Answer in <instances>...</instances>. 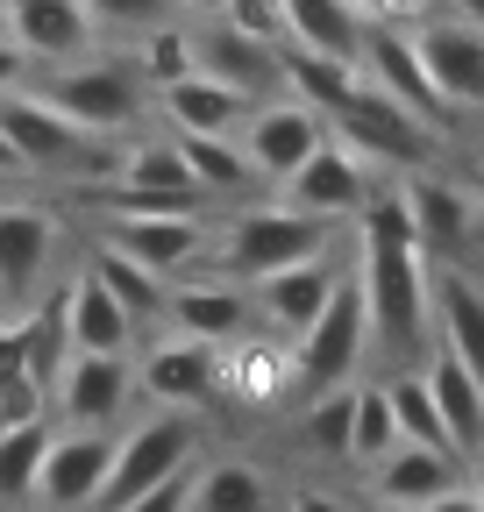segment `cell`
I'll return each instance as SVG.
<instances>
[{
    "instance_id": "cell-38",
    "label": "cell",
    "mask_w": 484,
    "mask_h": 512,
    "mask_svg": "<svg viewBox=\"0 0 484 512\" xmlns=\"http://www.w3.org/2000/svg\"><path fill=\"white\" fill-rule=\"evenodd\" d=\"M221 22L242 29V36H257V43H271V50H285V8L278 0H228Z\"/></svg>"
},
{
    "instance_id": "cell-47",
    "label": "cell",
    "mask_w": 484,
    "mask_h": 512,
    "mask_svg": "<svg viewBox=\"0 0 484 512\" xmlns=\"http://www.w3.org/2000/svg\"><path fill=\"white\" fill-rule=\"evenodd\" d=\"M0 178H29V171H22V157H15V143H8V136H0Z\"/></svg>"
},
{
    "instance_id": "cell-28",
    "label": "cell",
    "mask_w": 484,
    "mask_h": 512,
    "mask_svg": "<svg viewBox=\"0 0 484 512\" xmlns=\"http://www.w3.org/2000/svg\"><path fill=\"white\" fill-rule=\"evenodd\" d=\"M420 377H428V392H435V406H442V427H449V441H456V456L470 463L477 448H484V377H470L449 349H428V356H420Z\"/></svg>"
},
{
    "instance_id": "cell-30",
    "label": "cell",
    "mask_w": 484,
    "mask_h": 512,
    "mask_svg": "<svg viewBox=\"0 0 484 512\" xmlns=\"http://www.w3.org/2000/svg\"><path fill=\"white\" fill-rule=\"evenodd\" d=\"M186 512H278V491L257 463L242 456H214L193 470V505Z\"/></svg>"
},
{
    "instance_id": "cell-41",
    "label": "cell",
    "mask_w": 484,
    "mask_h": 512,
    "mask_svg": "<svg viewBox=\"0 0 484 512\" xmlns=\"http://www.w3.org/2000/svg\"><path fill=\"white\" fill-rule=\"evenodd\" d=\"M29 79H36V64H29V57H22L8 36H0V93H22Z\"/></svg>"
},
{
    "instance_id": "cell-21",
    "label": "cell",
    "mask_w": 484,
    "mask_h": 512,
    "mask_svg": "<svg viewBox=\"0 0 484 512\" xmlns=\"http://www.w3.org/2000/svg\"><path fill=\"white\" fill-rule=\"evenodd\" d=\"M57 328H65V349H72V356H129L136 335H143L86 264L57 285Z\"/></svg>"
},
{
    "instance_id": "cell-16",
    "label": "cell",
    "mask_w": 484,
    "mask_h": 512,
    "mask_svg": "<svg viewBox=\"0 0 484 512\" xmlns=\"http://www.w3.org/2000/svg\"><path fill=\"white\" fill-rule=\"evenodd\" d=\"M164 328L186 335V342H207V349H228V342H250L264 335L257 328V299L250 285H228V278H193V285H171L164 299Z\"/></svg>"
},
{
    "instance_id": "cell-9",
    "label": "cell",
    "mask_w": 484,
    "mask_h": 512,
    "mask_svg": "<svg viewBox=\"0 0 484 512\" xmlns=\"http://www.w3.org/2000/svg\"><path fill=\"white\" fill-rule=\"evenodd\" d=\"M242 157H250V171H257V185H285L299 164H307L321 143H328V121L307 107V100H292V93H271V100H257L250 107V121H242Z\"/></svg>"
},
{
    "instance_id": "cell-33",
    "label": "cell",
    "mask_w": 484,
    "mask_h": 512,
    "mask_svg": "<svg viewBox=\"0 0 484 512\" xmlns=\"http://www.w3.org/2000/svg\"><path fill=\"white\" fill-rule=\"evenodd\" d=\"M378 392H385V406H392L399 441L456 456V441H449V427H442V406H435V392H428V377H420V363H413V370H392V377L378 384Z\"/></svg>"
},
{
    "instance_id": "cell-26",
    "label": "cell",
    "mask_w": 484,
    "mask_h": 512,
    "mask_svg": "<svg viewBox=\"0 0 484 512\" xmlns=\"http://www.w3.org/2000/svg\"><path fill=\"white\" fill-rule=\"evenodd\" d=\"M285 8V50H307V57H328V64H356L363 50V29L371 15L356 0H278Z\"/></svg>"
},
{
    "instance_id": "cell-37",
    "label": "cell",
    "mask_w": 484,
    "mask_h": 512,
    "mask_svg": "<svg viewBox=\"0 0 484 512\" xmlns=\"http://www.w3.org/2000/svg\"><path fill=\"white\" fill-rule=\"evenodd\" d=\"M86 15H93L100 43H107V36L136 43V36H150V29H164V22H178V0H86Z\"/></svg>"
},
{
    "instance_id": "cell-13",
    "label": "cell",
    "mask_w": 484,
    "mask_h": 512,
    "mask_svg": "<svg viewBox=\"0 0 484 512\" xmlns=\"http://www.w3.org/2000/svg\"><path fill=\"white\" fill-rule=\"evenodd\" d=\"M356 72H363V86H371V93H385L399 114H413V121H428V128H442V136H449V107L435 100L428 72H420L413 29L371 22V29H363V50H356Z\"/></svg>"
},
{
    "instance_id": "cell-20",
    "label": "cell",
    "mask_w": 484,
    "mask_h": 512,
    "mask_svg": "<svg viewBox=\"0 0 484 512\" xmlns=\"http://www.w3.org/2000/svg\"><path fill=\"white\" fill-rule=\"evenodd\" d=\"M428 349H449L470 377H484V278L470 264H435V285H428Z\"/></svg>"
},
{
    "instance_id": "cell-46",
    "label": "cell",
    "mask_w": 484,
    "mask_h": 512,
    "mask_svg": "<svg viewBox=\"0 0 484 512\" xmlns=\"http://www.w3.org/2000/svg\"><path fill=\"white\" fill-rule=\"evenodd\" d=\"M463 264L484 278V214H477V228H470V256H463Z\"/></svg>"
},
{
    "instance_id": "cell-49",
    "label": "cell",
    "mask_w": 484,
    "mask_h": 512,
    "mask_svg": "<svg viewBox=\"0 0 484 512\" xmlns=\"http://www.w3.org/2000/svg\"><path fill=\"white\" fill-rule=\"evenodd\" d=\"M356 512H413V505H385V498H371V491H363V498H356Z\"/></svg>"
},
{
    "instance_id": "cell-34",
    "label": "cell",
    "mask_w": 484,
    "mask_h": 512,
    "mask_svg": "<svg viewBox=\"0 0 484 512\" xmlns=\"http://www.w3.org/2000/svg\"><path fill=\"white\" fill-rule=\"evenodd\" d=\"M129 64L143 72L150 100H157L164 86H178V79H193V72H200V50H193V22H164V29L136 36V43H129Z\"/></svg>"
},
{
    "instance_id": "cell-14",
    "label": "cell",
    "mask_w": 484,
    "mask_h": 512,
    "mask_svg": "<svg viewBox=\"0 0 484 512\" xmlns=\"http://www.w3.org/2000/svg\"><path fill=\"white\" fill-rule=\"evenodd\" d=\"M399 207L413 221V242L435 264H463L470 256V228H477V200L463 192V178L449 171H406L399 178Z\"/></svg>"
},
{
    "instance_id": "cell-36",
    "label": "cell",
    "mask_w": 484,
    "mask_h": 512,
    "mask_svg": "<svg viewBox=\"0 0 484 512\" xmlns=\"http://www.w3.org/2000/svg\"><path fill=\"white\" fill-rule=\"evenodd\" d=\"M399 448V427H392V406H385V392L378 384H356V427H349V463L371 477L385 456Z\"/></svg>"
},
{
    "instance_id": "cell-1",
    "label": "cell",
    "mask_w": 484,
    "mask_h": 512,
    "mask_svg": "<svg viewBox=\"0 0 484 512\" xmlns=\"http://www.w3.org/2000/svg\"><path fill=\"white\" fill-rule=\"evenodd\" d=\"M356 285L371 306V342H385L399 356V370H413L428 356V285H435V256L413 242V221L399 207V178L371 192V207L356 214Z\"/></svg>"
},
{
    "instance_id": "cell-50",
    "label": "cell",
    "mask_w": 484,
    "mask_h": 512,
    "mask_svg": "<svg viewBox=\"0 0 484 512\" xmlns=\"http://www.w3.org/2000/svg\"><path fill=\"white\" fill-rule=\"evenodd\" d=\"M0 36H8V0H0Z\"/></svg>"
},
{
    "instance_id": "cell-15",
    "label": "cell",
    "mask_w": 484,
    "mask_h": 512,
    "mask_svg": "<svg viewBox=\"0 0 484 512\" xmlns=\"http://www.w3.org/2000/svg\"><path fill=\"white\" fill-rule=\"evenodd\" d=\"M349 278V264L328 249V256H307V264H292V271H271V278H257L250 285V299H257V328L264 335H278V342H299L321 320V306L335 299V285Z\"/></svg>"
},
{
    "instance_id": "cell-23",
    "label": "cell",
    "mask_w": 484,
    "mask_h": 512,
    "mask_svg": "<svg viewBox=\"0 0 484 512\" xmlns=\"http://www.w3.org/2000/svg\"><path fill=\"white\" fill-rule=\"evenodd\" d=\"M193 50H200V72L221 79V86H235V93H250V100L285 93V50L242 36L228 22H193Z\"/></svg>"
},
{
    "instance_id": "cell-48",
    "label": "cell",
    "mask_w": 484,
    "mask_h": 512,
    "mask_svg": "<svg viewBox=\"0 0 484 512\" xmlns=\"http://www.w3.org/2000/svg\"><path fill=\"white\" fill-rule=\"evenodd\" d=\"M463 484H470V491H477V498H484V448H477V456H470V463H463Z\"/></svg>"
},
{
    "instance_id": "cell-10",
    "label": "cell",
    "mask_w": 484,
    "mask_h": 512,
    "mask_svg": "<svg viewBox=\"0 0 484 512\" xmlns=\"http://www.w3.org/2000/svg\"><path fill=\"white\" fill-rule=\"evenodd\" d=\"M136 399L164 406V413H207L221 399V349L186 342V335H157L136 356Z\"/></svg>"
},
{
    "instance_id": "cell-40",
    "label": "cell",
    "mask_w": 484,
    "mask_h": 512,
    "mask_svg": "<svg viewBox=\"0 0 484 512\" xmlns=\"http://www.w3.org/2000/svg\"><path fill=\"white\" fill-rule=\"evenodd\" d=\"M278 512H356V498H342V491H321V484H292V491L278 498Z\"/></svg>"
},
{
    "instance_id": "cell-45",
    "label": "cell",
    "mask_w": 484,
    "mask_h": 512,
    "mask_svg": "<svg viewBox=\"0 0 484 512\" xmlns=\"http://www.w3.org/2000/svg\"><path fill=\"white\" fill-rule=\"evenodd\" d=\"M449 15L470 22V29H484V0H449Z\"/></svg>"
},
{
    "instance_id": "cell-35",
    "label": "cell",
    "mask_w": 484,
    "mask_h": 512,
    "mask_svg": "<svg viewBox=\"0 0 484 512\" xmlns=\"http://www.w3.org/2000/svg\"><path fill=\"white\" fill-rule=\"evenodd\" d=\"M349 427H356V384L299 406V441H307L314 456H328V463H349Z\"/></svg>"
},
{
    "instance_id": "cell-29",
    "label": "cell",
    "mask_w": 484,
    "mask_h": 512,
    "mask_svg": "<svg viewBox=\"0 0 484 512\" xmlns=\"http://www.w3.org/2000/svg\"><path fill=\"white\" fill-rule=\"evenodd\" d=\"M164 136H171V128H164ZM171 143H178V157H186V171H193V185H200L207 207L214 200L242 207L257 192V171H250V157H242L235 136H171Z\"/></svg>"
},
{
    "instance_id": "cell-8",
    "label": "cell",
    "mask_w": 484,
    "mask_h": 512,
    "mask_svg": "<svg viewBox=\"0 0 484 512\" xmlns=\"http://www.w3.org/2000/svg\"><path fill=\"white\" fill-rule=\"evenodd\" d=\"M107 249H121L129 264H143L150 278L178 285L186 271L207 264L214 249V214H100V235Z\"/></svg>"
},
{
    "instance_id": "cell-5",
    "label": "cell",
    "mask_w": 484,
    "mask_h": 512,
    "mask_svg": "<svg viewBox=\"0 0 484 512\" xmlns=\"http://www.w3.org/2000/svg\"><path fill=\"white\" fill-rule=\"evenodd\" d=\"M328 136H335V143H349V150L371 164L378 178H385V171H392V178H406V171H435V164H442V150H449L442 128L399 114V107H392L385 93H371V86H356V93L328 114Z\"/></svg>"
},
{
    "instance_id": "cell-3",
    "label": "cell",
    "mask_w": 484,
    "mask_h": 512,
    "mask_svg": "<svg viewBox=\"0 0 484 512\" xmlns=\"http://www.w3.org/2000/svg\"><path fill=\"white\" fill-rule=\"evenodd\" d=\"M29 93H36L43 107H57V114H65L79 136H93V143H129L136 128H143V114L157 107L150 86H143V72L129 64V50H93V57H79V64L36 72Z\"/></svg>"
},
{
    "instance_id": "cell-17",
    "label": "cell",
    "mask_w": 484,
    "mask_h": 512,
    "mask_svg": "<svg viewBox=\"0 0 484 512\" xmlns=\"http://www.w3.org/2000/svg\"><path fill=\"white\" fill-rule=\"evenodd\" d=\"M114 463V434L107 427H57L43 477H36V512H93L100 484Z\"/></svg>"
},
{
    "instance_id": "cell-27",
    "label": "cell",
    "mask_w": 484,
    "mask_h": 512,
    "mask_svg": "<svg viewBox=\"0 0 484 512\" xmlns=\"http://www.w3.org/2000/svg\"><path fill=\"white\" fill-rule=\"evenodd\" d=\"M463 484V456H442V448H413V441H399L392 456L371 470V498H385V505H435L442 491H456Z\"/></svg>"
},
{
    "instance_id": "cell-4",
    "label": "cell",
    "mask_w": 484,
    "mask_h": 512,
    "mask_svg": "<svg viewBox=\"0 0 484 512\" xmlns=\"http://www.w3.org/2000/svg\"><path fill=\"white\" fill-rule=\"evenodd\" d=\"M200 441H207L200 413H164V406H150L129 427H114V463H107V484H100L93 512H121L129 498H143V491H157L171 477H186L200 463Z\"/></svg>"
},
{
    "instance_id": "cell-42",
    "label": "cell",
    "mask_w": 484,
    "mask_h": 512,
    "mask_svg": "<svg viewBox=\"0 0 484 512\" xmlns=\"http://www.w3.org/2000/svg\"><path fill=\"white\" fill-rule=\"evenodd\" d=\"M420 512H484V498H477L470 484H456V491H442L435 505H420Z\"/></svg>"
},
{
    "instance_id": "cell-39",
    "label": "cell",
    "mask_w": 484,
    "mask_h": 512,
    "mask_svg": "<svg viewBox=\"0 0 484 512\" xmlns=\"http://www.w3.org/2000/svg\"><path fill=\"white\" fill-rule=\"evenodd\" d=\"M193 470H200V463H193ZM193 470L171 477V484H157V491H143V498H129L121 512H186V505H193Z\"/></svg>"
},
{
    "instance_id": "cell-32",
    "label": "cell",
    "mask_w": 484,
    "mask_h": 512,
    "mask_svg": "<svg viewBox=\"0 0 484 512\" xmlns=\"http://www.w3.org/2000/svg\"><path fill=\"white\" fill-rule=\"evenodd\" d=\"M86 271L114 292V306L136 320V328H164V299H171V285L164 278H150L143 264H129L121 249H107V242H93V256H86Z\"/></svg>"
},
{
    "instance_id": "cell-22",
    "label": "cell",
    "mask_w": 484,
    "mask_h": 512,
    "mask_svg": "<svg viewBox=\"0 0 484 512\" xmlns=\"http://www.w3.org/2000/svg\"><path fill=\"white\" fill-rule=\"evenodd\" d=\"M221 399L250 406V413L299 406V363H292V342H278V335L228 342V349H221Z\"/></svg>"
},
{
    "instance_id": "cell-25",
    "label": "cell",
    "mask_w": 484,
    "mask_h": 512,
    "mask_svg": "<svg viewBox=\"0 0 484 512\" xmlns=\"http://www.w3.org/2000/svg\"><path fill=\"white\" fill-rule=\"evenodd\" d=\"M50 413V384L36 370V306L0 313V427H22Z\"/></svg>"
},
{
    "instance_id": "cell-2",
    "label": "cell",
    "mask_w": 484,
    "mask_h": 512,
    "mask_svg": "<svg viewBox=\"0 0 484 512\" xmlns=\"http://www.w3.org/2000/svg\"><path fill=\"white\" fill-rule=\"evenodd\" d=\"M335 221H314V214H299L285 207L278 192L271 200H242L214 221V249H207V278H228V285H257L271 271H292V264H307V256H328L335 249Z\"/></svg>"
},
{
    "instance_id": "cell-43",
    "label": "cell",
    "mask_w": 484,
    "mask_h": 512,
    "mask_svg": "<svg viewBox=\"0 0 484 512\" xmlns=\"http://www.w3.org/2000/svg\"><path fill=\"white\" fill-rule=\"evenodd\" d=\"M228 0H178V22H221Z\"/></svg>"
},
{
    "instance_id": "cell-12",
    "label": "cell",
    "mask_w": 484,
    "mask_h": 512,
    "mask_svg": "<svg viewBox=\"0 0 484 512\" xmlns=\"http://www.w3.org/2000/svg\"><path fill=\"white\" fill-rule=\"evenodd\" d=\"M136 406V356H65L50 384V420L57 427H121Z\"/></svg>"
},
{
    "instance_id": "cell-31",
    "label": "cell",
    "mask_w": 484,
    "mask_h": 512,
    "mask_svg": "<svg viewBox=\"0 0 484 512\" xmlns=\"http://www.w3.org/2000/svg\"><path fill=\"white\" fill-rule=\"evenodd\" d=\"M57 441V420H22V427H0V512H36V477L43 456Z\"/></svg>"
},
{
    "instance_id": "cell-19",
    "label": "cell",
    "mask_w": 484,
    "mask_h": 512,
    "mask_svg": "<svg viewBox=\"0 0 484 512\" xmlns=\"http://www.w3.org/2000/svg\"><path fill=\"white\" fill-rule=\"evenodd\" d=\"M8 43L36 64V72H57V64L93 57L100 29L86 15V0H8Z\"/></svg>"
},
{
    "instance_id": "cell-7",
    "label": "cell",
    "mask_w": 484,
    "mask_h": 512,
    "mask_svg": "<svg viewBox=\"0 0 484 512\" xmlns=\"http://www.w3.org/2000/svg\"><path fill=\"white\" fill-rule=\"evenodd\" d=\"M65 249V221L43 200H0V313L43 306V285Z\"/></svg>"
},
{
    "instance_id": "cell-6",
    "label": "cell",
    "mask_w": 484,
    "mask_h": 512,
    "mask_svg": "<svg viewBox=\"0 0 484 512\" xmlns=\"http://www.w3.org/2000/svg\"><path fill=\"white\" fill-rule=\"evenodd\" d=\"M371 356V306H363V285L356 271L335 285V299L321 306V320L292 342V363H299V406L321 399V392H342L356 384V363Z\"/></svg>"
},
{
    "instance_id": "cell-18",
    "label": "cell",
    "mask_w": 484,
    "mask_h": 512,
    "mask_svg": "<svg viewBox=\"0 0 484 512\" xmlns=\"http://www.w3.org/2000/svg\"><path fill=\"white\" fill-rule=\"evenodd\" d=\"M413 50H420V72H428V86L449 114L484 107V29H470L456 15H428L413 29Z\"/></svg>"
},
{
    "instance_id": "cell-44",
    "label": "cell",
    "mask_w": 484,
    "mask_h": 512,
    "mask_svg": "<svg viewBox=\"0 0 484 512\" xmlns=\"http://www.w3.org/2000/svg\"><path fill=\"white\" fill-rule=\"evenodd\" d=\"M456 178H463V192H470V200H477V214H484V150H477V157H470Z\"/></svg>"
},
{
    "instance_id": "cell-24",
    "label": "cell",
    "mask_w": 484,
    "mask_h": 512,
    "mask_svg": "<svg viewBox=\"0 0 484 512\" xmlns=\"http://www.w3.org/2000/svg\"><path fill=\"white\" fill-rule=\"evenodd\" d=\"M250 107H257L250 93H235V86H221L207 72H193V79H178V86L157 93V114H164L171 136H242Z\"/></svg>"
},
{
    "instance_id": "cell-11",
    "label": "cell",
    "mask_w": 484,
    "mask_h": 512,
    "mask_svg": "<svg viewBox=\"0 0 484 512\" xmlns=\"http://www.w3.org/2000/svg\"><path fill=\"white\" fill-rule=\"evenodd\" d=\"M378 185H385V178H378L371 164H363L349 143L328 136L307 164H299V171L278 185V200L299 207V214H314V221H335V228H342V221H356L363 207H371V192H378Z\"/></svg>"
}]
</instances>
